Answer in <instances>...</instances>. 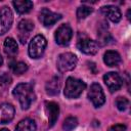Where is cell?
<instances>
[{
    "label": "cell",
    "instance_id": "obj_20",
    "mask_svg": "<svg viewBox=\"0 0 131 131\" xmlns=\"http://www.w3.org/2000/svg\"><path fill=\"white\" fill-rule=\"evenodd\" d=\"M10 68L12 70V72L15 74V75H21L24 74L25 72H27L28 70V66L23 62V61H17V62H13L10 64Z\"/></svg>",
    "mask_w": 131,
    "mask_h": 131
},
{
    "label": "cell",
    "instance_id": "obj_2",
    "mask_svg": "<svg viewBox=\"0 0 131 131\" xmlns=\"http://www.w3.org/2000/svg\"><path fill=\"white\" fill-rule=\"evenodd\" d=\"M85 88H86V84L82 80L69 77L66 81L63 94L68 98H77L82 94Z\"/></svg>",
    "mask_w": 131,
    "mask_h": 131
},
{
    "label": "cell",
    "instance_id": "obj_7",
    "mask_svg": "<svg viewBox=\"0 0 131 131\" xmlns=\"http://www.w3.org/2000/svg\"><path fill=\"white\" fill-rule=\"evenodd\" d=\"M103 81L111 92L119 90L123 85V80L118 73L110 72L103 76Z\"/></svg>",
    "mask_w": 131,
    "mask_h": 131
},
{
    "label": "cell",
    "instance_id": "obj_1",
    "mask_svg": "<svg viewBox=\"0 0 131 131\" xmlns=\"http://www.w3.org/2000/svg\"><path fill=\"white\" fill-rule=\"evenodd\" d=\"M13 96L16 97L23 110H28L35 100V93L33 86L29 83H20L13 89Z\"/></svg>",
    "mask_w": 131,
    "mask_h": 131
},
{
    "label": "cell",
    "instance_id": "obj_23",
    "mask_svg": "<svg viewBox=\"0 0 131 131\" xmlns=\"http://www.w3.org/2000/svg\"><path fill=\"white\" fill-rule=\"evenodd\" d=\"M116 105H117V107H118L119 111H125L128 107V105H129V100L126 97L120 96L116 100Z\"/></svg>",
    "mask_w": 131,
    "mask_h": 131
},
{
    "label": "cell",
    "instance_id": "obj_9",
    "mask_svg": "<svg viewBox=\"0 0 131 131\" xmlns=\"http://www.w3.org/2000/svg\"><path fill=\"white\" fill-rule=\"evenodd\" d=\"M77 47L80 51L89 55H93L98 51V44L94 40H91L88 38L80 39L77 43Z\"/></svg>",
    "mask_w": 131,
    "mask_h": 131
},
{
    "label": "cell",
    "instance_id": "obj_13",
    "mask_svg": "<svg viewBox=\"0 0 131 131\" xmlns=\"http://www.w3.org/2000/svg\"><path fill=\"white\" fill-rule=\"evenodd\" d=\"M14 117V107L10 103H0V124L10 122Z\"/></svg>",
    "mask_w": 131,
    "mask_h": 131
},
{
    "label": "cell",
    "instance_id": "obj_3",
    "mask_svg": "<svg viewBox=\"0 0 131 131\" xmlns=\"http://www.w3.org/2000/svg\"><path fill=\"white\" fill-rule=\"evenodd\" d=\"M46 45H47V41H46V39L42 35L35 36L31 40V42L29 44V48H28L29 55L32 58H39V57H41L43 55L44 51H45Z\"/></svg>",
    "mask_w": 131,
    "mask_h": 131
},
{
    "label": "cell",
    "instance_id": "obj_14",
    "mask_svg": "<svg viewBox=\"0 0 131 131\" xmlns=\"http://www.w3.org/2000/svg\"><path fill=\"white\" fill-rule=\"evenodd\" d=\"M103 61L108 67H117L121 62V56L117 51L107 50L103 55Z\"/></svg>",
    "mask_w": 131,
    "mask_h": 131
},
{
    "label": "cell",
    "instance_id": "obj_15",
    "mask_svg": "<svg viewBox=\"0 0 131 131\" xmlns=\"http://www.w3.org/2000/svg\"><path fill=\"white\" fill-rule=\"evenodd\" d=\"M46 92L49 95H56L59 93V89H60V78L59 77H53L51 80H49L46 83L45 86Z\"/></svg>",
    "mask_w": 131,
    "mask_h": 131
},
{
    "label": "cell",
    "instance_id": "obj_5",
    "mask_svg": "<svg viewBox=\"0 0 131 131\" xmlns=\"http://www.w3.org/2000/svg\"><path fill=\"white\" fill-rule=\"evenodd\" d=\"M88 98L91 100V102L93 103V105L95 107H99L104 103L105 96H104L102 88L99 84L93 83L90 86V89H89V92H88Z\"/></svg>",
    "mask_w": 131,
    "mask_h": 131
},
{
    "label": "cell",
    "instance_id": "obj_19",
    "mask_svg": "<svg viewBox=\"0 0 131 131\" xmlns=\"http://www.w3.org/2000/svg\"><path fill=\"white\" fill-rule=\"evenodd\" d=\"M34 29V24L32 20L30 19H21L18 23V30L20 32L19 37H21L23 35L26 34V36L29 35V33Z\"/></svg>",
    "mask_w": 131,
    "mask_h": 131
},
{
    "label": "cell",
    "instance_id": "obj_17",
    "mask_svg": "<svg viewBox=\"0 0 131 131\" xmlns=\"http://www.w3.org/2000/svg\"><path fill=\"white\" fill-rule=\"evenodd\" d=\"M15 131H36V123L33 119L26 118L17 124Z\"/></svg>",
    "mask_w": 131,
    "mask_h": 131
},
{
    "label": "cell",
    "instance_id": "obj_12",
    "mask_svg": "<svg viewBox=\"0 0 131 131\" xmlns=\"http://www.w3.org/2000/svg\"><path fill=\"white\" fill-rule=\"evenodd\" d=\"M101 13L104 16H106L110 20H112L113 23H119L122 18L121 10L117 6H113V5L103 6L101 7Z\"/></svg>",
    "mask_w": 131,
    "mask_h": 131
},
{
    "label": "cell",
    "instance_id": "obj_24",
    "mask_svg": "<svg viewBox=\"0 0 131 131\" xmlns=\"http://www.w3.org/2000/svg\"><path fill=\"white\" fill-rule=\"evenodd\" d=\"M11 77L7 73H3L0 75V85L2 86H8L11 83Z\"/></svg>",
    "mask_w": 131,
    "mask_h": 131
},
{
    "label": "cell",
    "instance_id": "obj_4",
    "mask_svg": "<svg viewBox=\"0 0 131 131\" xmlns=\"http://www.w3.org/2000/svg\"><path fill=\"white\" fill-rule=\"evenodd\" d=\"M77 62H78V58L74 53L64 52L59 54L57 58V69L61 73L69 72L75 69Z\"/></svg>",
    "mask_w": 131,
    "mask_h": 131
},
{
    "label": "cell",
    "instance_id": "obj_11",
    "mask_svg": "<svg viewBox=\"0 0 131 131\" xmlns=\"http://www.w3.org/2000/svg\"><path fill=\"white\" fill-rule=\"evenodd\" d=\"M45 112L47 114L49 127H52L55 124V122L57 121V118L59 115V106L56 102L46 101L45 102Z\"/></svg>",
    "mask_w": 131,
    "mask_h": 131
},
{
    "label": "cell",
    "instance_id": "obj_18",
    "mask_svg": "<svg viewBox=\"0 0 131 131\" xmlns=\"http://www.w3.org/2000/svg\"><path fill=\"white\" fill-rule=\"evenodd\" d=\"M4 51L7 55L13 56L17 53V43L13 38H6L4 41Z\"/></svg>",
    "mask_w": 131,
    "mask_h": 131
},
{
    "label": "cell",
    "instance_id": "obj_8",
    "mask_svg": "<svg viewBox=\"0 0 131 131\" xmlns=\"http://www.w3.org/2000/svg\"><path fill=\"white\" fill-rule=\"evenodd\" d=\"M73 37V31L69 25H61L55 32V41L59 45H68Z\"/></svg>",
    "mask_w": 131,
    "mask_h": 131
},
{
    "label": "cell",
    "instance_id": "obj_25",
    "mask_svg": "<svg viewBox=\"0 0 131 131\" xmlns=\"http://www.w3.org/2000/svg\"><path fill=\"white\" fill-rule=\"evenodd\" d=\"M125 130H126V126L123 124H116L108 129V131H125Z\"/></svg>",
    "mask_w": 131,
    "mask_h": 131
},
{
    "label": "cell",
    "instance_id": "obj_27",
    "mask_svg": "<svg viewBox=\"0 0 131 131\" xmlns=\"http://www.w3.org/2000/svg\"><path fill=\"white\" fill-rule=\"evenodd\" d=\"M0 131H9V130L6 129V128H3V129H0Z\"/></svg>",
    "mask_w": 131,
    "mask_h": 131
},
{
    "label": "cell",
    "instance_id": "obj_22",
    "mask_svg": "<svg viewBox=\"0 0 131 131\" xmlns=\"http://www.w3.org/2000/svg\"><path fill=\"white\" fill-rule=\"evenodd\" d=\"M92 11H93V9L91 7L86 6V5H82L81 7H79L77 9V17H78V19L86 18Z\"/></svg>",
    "mask_w": 131,
    "mask_h": 131
},
{
    "label": "cell",
    "instance_id": "obj_26",
    "mask_svg": "<svg viewBox=\"0 0 131 131\" xmlns=\"http://www.w3.org/2000/svg\"><path fill=\"white\" fill-rule=\"evenodd\" d=\"M2 63H3V58H2V56L0 54V66H2Z\"/></svg>",
    "mask_w": 131,
    "mask_h": 131
},
{
    "label": "cell",
    "instance_id": "obj_16",
    "mask_svg": "<svg viewBox=\"0 0 131 131\" xmlns=\"http://www.w3.org/2000/svg\"><path fill=\"white\" fill-rule=\"evenodd\" d=\"M12 5L15 10L20 14L28 13L33 8V2L29 0H15L12 2Z\"/></svg>",
    "mask_w": 131,
    "mask_h": 131
},
{
    "label": "cell",
    "instance_id": "obj_6",
    "mask_svg": "<svg viewBox=\"0 0 131 131\" xmlns=\"http://www.w3.org/2000/svg\"><path fill=\"white\" fill-rule=\"evenodd\" d=\"M13 21V15L7 6L0 8V35L5 34L11 27Z\"/></svg>",
    "mask_w": 131,
    "mask_h": 131
},
{
    "label": "cell",
    "instance_id": "obj_10",
    "mask_svg": "<svg viewBox=\"0 0 131 131\" xmlns=\"http://www.w3.org/2000/svg\"><path fill=\"white\" fill-rule=\"evenodd\" d=\"M39 18H40V21L45 27H50L61 18V14L55 13V12H53V11L47 9V8H43L40 11Z\"/></svg>",
    "mask_w": 131,
    "mask_h": 131
},
{
    "label": "cell",
    "instance_id": "obj_21",
    "mask_svg": "<svg viewBox=\"0 0 131 131\" xmlns=\"http://www.w3.org/2000/svg\"><path fill=\"white\" fill-rule=\"evenodd\" d=\"M77 125H78V120H77V118L71 116V117H68V118L64 120V122H63V124H62V128H63L64 131H72L74 128L77 127Z\"/></svg>",
    "mask_w": 131,
    "mask_h": 131
}]
</instances>
